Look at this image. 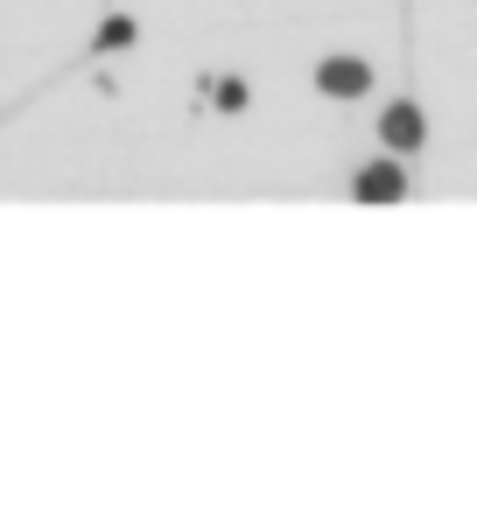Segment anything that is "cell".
<instances>
[{"mask_svg":"<svg viewBox=\"0 0 477 512\" xmlns=\"http://www.w3.org/2000/svg\"><path fill=\"white\" fill-rule=\"evenodd\" d=\"M400 190H407V183H400V169H393V162H379V169H365V176H358V197H365V204H393Z\"/></svg>","mask_w":477,"mask_h":512,"instance_id":"cell-2","label":"cell"},{"mask_svg":"<svg viewBox=\"0 0 477 512\" xmlns=\"http://www.w3.org/2000/svg\"><path fill=\"white\" fill-rule=\"evenodd\" d=\"M386 141H393V148H414V141H421V113H414V106H386Z\"/></svg>","mask_w":477,"mask_h":512,"instance_id":"cell-3","label":"cell"},{"mask_svg":"<svg viewBox=\"0 0 477 512\" xmlns=\"http://www.w3.org/2000/svg\"><path fill=\"white\" fill-rule=\"evenodd\" d=\"M316 85H323V92H337V99H358V92L372 85V71H365L358 57H337V64H323V71H316Z\"/></svg>","mask_w":477,"mask_h":512,"instance_id":"cell-1","label":"cell"},{"mask_svg":"<svg viewBox=\"0 0 477 512\" xmlns=\"http://www.w3.org/2000/svg\"><path fill=\"white\" fill-rule=\"evenodd\" d=\"M127 36H134V22H106V29H99V43H106V50H120Z\"/></svg>","mask_w":477,"mask_h":512,"instance_id":"cell-4","label":"cell"}]
</instances>
